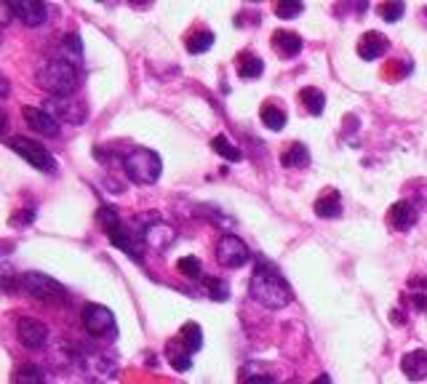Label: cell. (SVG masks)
Masks as SVG:
<instances>
[{
    "label": "cell",
    "instance_id": "cell-31",
    "mask_svg": "<svg viewBox=\"0 0 427 384\" xmlns=\"http://www.w3.org/2000/svg\"><path fill=\"white\" fill-rule=\"evenodd\" d=\"M377 11H379V16H382L385 22H398V19L403 16V11H406V5L395 0V3H382Z\"/></svg>",
    "mask_w": 427,
    "mask_h": 384
},
{
    "label": "cell",
    "instance_id": "cell-20",
    "mask_svg": "<svg viewBox=\"0 0 427 384\" xmlns=\"http://www.w3.org/2000/svg\"><path fill=\"white\" fill-rule=\"evenodd\" d=\"M179 341L187 347V352L193 355V352H198L203 347V331H201V326L198 323H184L182 328H179Z\"/></svg>",
    "mask_w": 427,
    "mask_h": 384
},
{
    "label": "cell",
    "instance_id": "cell-3",
    "mask_svg": "<svg viewBox=\"0 0 427 384\" xmlns=\"http://www.w3.org/2000/svg\"><path fill=\"white\" fill-rule=\"evenodd\" d=\"M123 168H126V176L134 184H155L160 179L163 160H160V155L155 149L136 147L123 158Z\"/></svg>",
    "mask_w": 427,
    "mask_h": 384
},
{
    "label": "cell",
    "instance_id": "cell-10",
    "mask_svg": "<svg viewBox=\"0 0 427 384\" xmlns=\"http://www.w3.org/2000/svg\"><path fill=\"white\" fill-rule=\"evenodd\" d=\"M16 336H19V341L25 344L27 350H40L49 341V328H46V323H40L35 317H19Z\"/></svg>",
    "mask_w": 427,
    "mask_h": 384
},
{
    "label": "cell",
    "instance_id": "cell-7",
    "mask_svg": "<svg viewBox=\"0 0 427 384\" xmlns=\"http://www.w3.org/2000/svg\"><path fill=\"white\" fill-rule=\"evenodd\" d=\"M83 328L91 336L115 334V315L101 304H86L83 307Z\"/></svg>",
    "mask_w": 427,
    "mask_h": 384
},
{
    "label": "cell",
    "instance_id": "cell-32",
    "mask_svg": "<svg viewBox=\"0 0 427 384\" xmlns=\"http://www.w3.org/2000/svg\"><path fill=\"white\" fill-rule=\"evenodd\" d=\"M243 384H276L273 374H256V376H243Z\"/></svg>",
    "mask_w": 427,
    "mask_h": 384
},
{
    "label": "cell",
    "instance_id": "cell-1",
    "mask_svg": "<svg viewBox=\"0 0 427 384\" xmlns=\"http://www.w3.org/2000/svg\"><path fill=\"white\" fill-rule=\"evenodd\" d=\"M249 293L265 310H283L286 304H291V288L286 283V278L278 272V267H273L267 259H256Z\"/></svg>",
    "mask_w": 427,
    "mask_h": 384
},
{
    "label": "cell",
    "instance_id": "cell-19",
    "mask_svg": "<svg viewBox=\"0 0 427 384\" xmlns=\"http://www.w3.org/2000/svg\"><path fill=\"white\" fill-rule=\"evenodd\" d=\"M280 163L286 168H304L310 163V152H307V147L300 142L289 144V149H283V155H280Z\"/></svg>",
    "mask_w": 427,
    "mask_h": 384
},
{
    "label": "cell",
    "instance_id": "cell-35",
    "mask_svg": "<svg viewBox=\"0 0 427 384\" xmlns=\"http://www.w3.org/2000/svg\"><path fill=\"white\" fill-rule=\"evenodd\" d=\"M289 384H291V382H289Z\"/></svg>",
    "mask_w": 427,
    "mask_h": 384
},
{
    "label": "cell",
    "instance_id": "cell-33",
    "mask_svg": "<svg viewBox=\"0 0 427 384\" xmlns=\"http://www.w3.org/2000/svg\"><path fill=\"white\" fill-rule=\"evenodd\" d=\"M411 302H414V307H417V310H425V307H427V302H425V296H422V293L411 296Z\"/></svg>",
    "mask_w": 427,
    "mask_h": 384
},
{
    "label": "cell",
    "instance_id": "cell-12",
    "mask_svg": "<svg viewBox=\"0 0 427 384\" xmlns=\"http://www.w3.org/2000/svg\"><path fill=\"white\" fill-rule=\"evenodd\" d=\"M25 120L35 134L59 136V123H56V118L51 115L46 107H25Z\"/></svg>",
    "mask_w": 427,
    "mask_h": 384
},
{
    "label": "cell",
    "instance_id": "cell-13",
    "mask_svg": "<svg viewBox=\"0 0 427 384\" xmlns=\"http://www.w3.org/2000/svg\"><path fill=\"white\" fill-rule=\"evenodd\" d=\"M390 48V40L382 35V32H366L361 40H358V56L361 59H366V62H374V59H379L385 51Z\"/></svg>",
    "mask_w": 427,
    "mask_h": 384
},
{
    "label": "cell",
    "instance_id": "cell-4",
    "mask_svg": "<svg viewBox=\"0 0 427 384\" xmlns=\"http://www.w3.org/2000/svg\"><path fill=\"white\" fill-rule=\"evenodd\" d=\"M19 288L35 299H43V302H62L67 296L64 286L59 280H53L51 275H43V272H25L19 278Z\"/></svg>",
    "mask_w": 427,
    "mask_h": 384
},
{
    "label": "cell",
    "instance_id": "cell-16",
    "mask_svg": "<svg viewBox=\"0 0 427 384\" xmlns=\"http://www.w3.org/2000/svg\"><path fill=\"white\" fill-rule=\"evenodd\" d=\"M273 48H276L278 56L283 59H294L302 51V38L291 29H276L273 32Z\"/></svg>",
    "mask_w": 427,
    "mask_h": 384
},
{
    "label": "cell",
    "instance_id": "cell-14",
    "mask_svg": "<svg viewBox=\"0 0 427 384\" xmlns=\"http://www.w3.org/2000/svg\"><path fill=\"white\" fill-rule=\"evenodd\" d=\"M417 208H414V203L411 200H398V203H393L390 206V224L398 230V232H406V230H411L414 224H417Z\"/></svg>",
    "mask_w": 427,
    "mask_h": 384
},
{
    "label": "cell",
    "instance_id": "cell-2",
    "mask_svg": "<svg viewBox=\"0 0 427 384\" xmlns=\"http://www.w3.org/2000/svg\"><path fill=\"white\" fill-rule=\"evenodd\" d=\"M35 83L51 96V99H73L80 86V72L75 64L64 59H49L35 72Z\"/></svg>",
    "mask_w": 427,
    "mask_h": 384
},
{
    "label": "cell",
    "instance_id": "cell-8",
    "mask_svg": "<svg viewBox=\"0 0 427 384\" xmlns=\"http://www.w3.org/2000/svg\"><path fill=\"white\" fill-rule=\"evenodd\" d=\"M142 240H145L147 248L158 251V254H163V251L171 248V243L176 240V230L171 227V224H166L163 219H152L150 224L142 230Z\"/></svg>",
    "mask_w": 427,
    "mask_h": 384
},
{
    "label": "cell",
    "instance_id": "cell-17",
    "mask_svg": "<svg viewBox=\"0 0 427 384\" xmlns=\"http://www.w3.org/2000/svg\"><path fill=\"white\" fill-rule=\"evenodd\" d=\"M315 214L324 219H337L342 214V197L337 190H326L318 200H315Z\"/></svg>",
    "mask_w": 427,
    "mask_h": 384
},
{
    "label": "cell",
    "instance_id": "cell-5",
    "mask_svg": "<svg viewBox=\"0 0 427 384\" xmlns=\"http://www.w3.org/2000/svg\"><path fill=\"white\" fill-rule=\"evenodd\" d=\"M5 144H8L19 158H25L32 168H38V171H43V173H53V171H56V160L51 158L49 149H43L38 142H32V139H27V136H8Z\"/></svg>",
    "mask_w": 427,
    "mask_h": 384
},
{
    "label": "cell",
    "instance_id": "cell-9",
    "mask_svg": "<svg viewBox=\"0 0 427 384\" xmlns=\"http://www.w3.org/2000/svg\"><path fill=\"white\" fill-rule=\"evenodd\" d=\"M46 110L56 118V123H70V125H80L88 118L86 107L75 99H49Z\"/></svg>",
    "mask_w": 427,
    "mask_h": 384
},
{
    "label": "cell",
    "instance_id": "cell-26",
    "mask_svg": "<svg viewBox=\"0 0 427 384\" xmlns=\"http://www.w3.org/2000/svg\"><path fill=\"white\" fill-rule=\"evenodd\" d=\"M211 149H214L217 155H222L225 160H235V163L241 160V149H238V147H232V144L227 142V136H222V134L211 139Z\"/></svg>",
    "mask_w": 427,
    "mask_h": 384
},
{
    "label": "cell",
    "instance_id": "cell-15",
    "mask_svg": "<svg viewBox=\"0 0 427 384\" xmlns=\"http://www.w3.org/2000/svg\"><path fill=\"white\" fill-rule=\"evenodd\" d=\"M401 368L411 382L427 379V350H411V352H406L401 360Z\"/></svg>",
    "mask_w": 427,
    "mask_h": 384
},
{
    "label": "cell",
    "instance_id": "cell-18",
    "mask_svg": "<svg viewBox=\"0 0 427 384\" xmlns=\"http://www.w3.org/2000/svg\"><path fill=\"white\" fill-rule=\"evenodd\" d=\"M259 118H262V123H265L270 131H283V128H286V120H289V115H286V110H283L280 104L267 101V104H262Z\"/></svg>",
    "mask_w": 427,
    "mask_h": 384
},
{
    "label": "cell",
    "instance_id": "cell-6",
    "mask_svg": "<svg viewBox=\"0 0 427 384\" xmlns=\"http://www.w3.org/2000/svg\"><path fill=\"white\" fill-rule=\"evenodd\" d=\"M252 254H249V245L238 235H222L217 243V262L227 267V269H241L243 264H249Z\"/></svg>",
    "mask_w": 427,
    "mask_h": 384
},
{
    "label": "cell",
    "instance_id": "cell-25",
    "mask_svg": "<svg viewBox=\"0 0 427 384\" xmlns=\"http://www.w3.org/2000/svg\"><path fill=\"white\" fill-rule=\"evenodd\" d=\"M211 46H214V32H208V29L193 32V35L187 38V51H190V53H206Z\"/></svg>",
    "mask_w": 427,
    "mask_h": 384
},
{
    "label": "cell",
    "instance_id": "cell-34",
    "mask_svg": "<svg viewBox=\"0 0 427 384\" xmlns=\"http://www.w3.org/2000/svg\"><path fill=\"white\" fill-rule=\"evenodd\" d=\"M315 384H331V376H328V374H321V376L315 379Z\"/></svg>",
    "mask_w": 427,
    "mask_h": 384
},
{
    "label": "cell",
    "instance_id": "cell-11",
    "mask_svg": "<svg viewBox=\"0 0 427 384\" xmlns=\"http://www.w3.org/2000/svg\"><path fill=\"white\" fill-rule=\"evenodd\" d=\"M11 8H14V16H16L19 22H25L27 27H40V24H46V19H49V8H46V3H40V0L11 3Z\"/></svg>",
    "mask_w": 427,
    "mask_h": 384
},
{
    "label": "cell",
    "instance_id": "cell-23",
    "mask_svg": "<svg viewBox=\"0 0 427 384\" xmlns=\"http://www.w3.org/2000/svg\"><path fill=\"white\" fill-rule=\"evenodd\" d=\"M300 99H302V104L307 107V112H310V115H321V112H324V107H326V96L321 94L318 88H313V86L302 88Z\"/></svg>",
    "mask_w": 427,
    "mask_h": 384
},
{
    "label": "cell",
    "instance_id": "cell-28",
    "mask_svg": "<svg viewBox=\"0 0 427 384\" xmlns=\"http://www.w3.org/2000/svg\"><path fill=\"white\" fill-rule=\"evenodd\" d=\"M273 11H276V16L280 19H294V16H300L302 11H304V5H302L300 0H280L273 5Z\"/></svg>",
    "mask_w": 427,
    "mask_h": 384
},
{
    "label": "cell",
    "instance_id": "cell-21",
    "mask_svg": "<svg viewBox=\"0 0 427 384\" xmlns=\"http://www.w3.org/2000/svg\"><path fill=\"white\" fill-rule=\"evenodd\" d=\"M169 360H171V365H174L176 371H190V365H193V355L187 352V347L179 341V336L169 341Z\"/></svg>",
    "mask_w": 427,
    "mask_h": 384
},
{
    "label": "cell",
    "instance_id": "cell-29",
    "mask_svg": "<svg viewBox=\"0 0 427 384\" xmlns=\"http://www.w3.org/2000/svg\"><path fill=\"white\" fill-rule=\"evenodd\" d=\"M206 291L214 302H227L230 299V288L222 278H206Z\"/></svg>",
    "mask_w": 427,
    "mask_h": 384
},
{
    "label": "cell",
    "instance_id": "cell-24",
    "mask_svg": "<svg viewBox=\"0 0 427 384\" xmlns=\"http://www.w3.org/2000/svg\"><path fill=\"white\" fill-rule=\"evenodd\" d=\"M59 59H64V62H70V64H77L80 62V53H83V48H80V38L77 35H67V38H62V46H59Z\"/></svg>",
    "mask_w": 427,
    "mask_h": 384
},
{
    "label": "cell",
    "instance_id": "cell-22",
    "mask_svg": "<svg viewBox=\"0 0 427 384\" xmlns=\"http://www.w3.org/2000/svg\"><path fill=\"white\" fill-rule=\"evenodd\" d=\"M265 72V62L259 59V56H254V53H241V59H238V75L243 77V80H254V77H259Z\"/></svg>",
    "mask_w": 427,
    "mask_h": 384
},
{
    "label": "cell",
    "instance_id": "cell-27",
    "mask_svg": "<svg viewBox=\"0 0 427 384\" xmlns=\"http://www.w3.org/2000/svg\"><path fill=\"white\" fill-rule=\"evenodd\" d=\"M16 384H46V374H43L40 365L27 363L25 368L16 374Z\"/></svg>",
    "mask_w": 427,
    "mask_h": 384
},
{
    "label": "cell",
    "instance_id": "cell-30",
    "mask_svg": "<svg viewBox=\"0 0 427 384\" xmlns=\"http://www.w3.org/2000/svg\"><path fill=\"white\" fill-rule=\"evenodd\" d=\"M176 269H179L184 278H201L203 264H201V259H195V256H182V259L176 262Z\"/></svg>",
    "mask_w": 427,
    "mask_h": 384
}]
</instances>
